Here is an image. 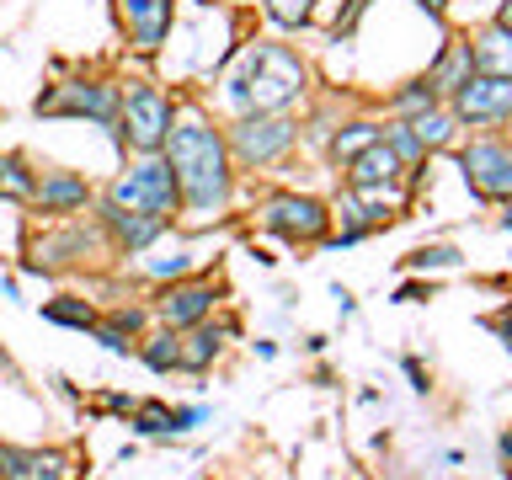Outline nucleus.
I'll use <instances>...</instances> for the list:
<instances>
[{"mask_svg": "<svg viewBox=\"0 0 512 480\" xmlns=\"http://www.w3.org/2000/svg\"><path fill=\"white\" fill-rule=\"evenodd\" d=\"M214 304H219V288L208 278H176V283L160 288L155 315H160V326H166V331H187V326H198V320H208Z\"/></svg>", "mask_w": 512, "mask_h": 480, "instance_id": "8", "label": "nucleus"}, {"mask_svg": "<svg viewBox=\"0 0 512 480\" xmlns=\"http://www.w3.org/2000/svg\"><path fill=\"white\" fill-rule=\"evenodd\" d=\"M395 176H400V155L384 139H374L368 150H358L347 160V182L358 192H384V187H395Z\"/></svg>", "mask_w": 512, "mask_h": 480, "instance_id": "13", "label": "nucleus"}, {"mask_svg": "<svg viewBox=\"0 0 512 480\" xmlns=\"http://www.w3.org/2000/svg\"><path fill=\"white\" fill-rule=\"evenodd\" d=\"M411 134L422 139V150H443V144L454 139V118L438 112V107H427L422 118H411Z\"/></svg>", "mask_w": 512, "mask_h": 480, "instance_id": "21", "label": "nucleus"}, {"mask_svg": "<svg viewBox=\"0 0 512 480\" xmlns=\"http://www.w3.org/2000/svg\"><path fill=\"white\" fill-rule=\"evenodd\" d=\"M502 454H507V459H512V438H502Z\"/></svg>", "mask_w": 512, "mask_h": 480, "instance_id": "33", "label": "nucleus"}, {"mask_svg": "<svg viewBox=\"0 0 512 480\" xmlns=\"http://www.w3.org/2000/svg\"><path fill=\"white\" fill-rule=\"evenodd\" d=\"M267 16L278 27H304L315 16V0H267Z\"/></svg>", "mask_w": 512, "mask_h": 480, "instance_id": "24", "label": "nucleus"}, {"mask_svg": "<svg viewBox=\"0 0 512 480\" xmlns=\"http://www.w3.org/2000/svg\"><path fill=\"white\" fill-rule=\"evenodd\" d=\"M374 139H379V128H374V123H352L347 134H336V144H331V150H336V160H352L358 150H368Z\"/></svg>", "mask_w": 512, "mask_h": 480, "instance_id": "25", "label": "nucleus"}, {"mask_svg": "<svg viewBox=\"0 0 512 480\" xmlns=\"http://www.w3.org/2000/svg\"><path fill=\"white\" fill-rule=\"evenodd\" d=\"M288 144H294V123H288L283 112H251V118H240L230 128V150L246 160V166H267V160H278Z\"/></svg>", "mask_w": 512, "mask_h": 480, "instance_id": "6", "label": "nucleus"}, {"mask_svg": "<svg viewBox=\"0 0 512 480\" xmlns=\"http://www.w3.org/2000/svg\"><path fill=\"white\" fill-rule=\"evenodd\" d=\"M171 16H176V0H118V22L139 54H155L171 38Z\"/></svg>", "mask_w": 512, "mask_h": 480, "instance_id": "10", "label": "nucleus"}, {"mask_svg": "<svg viewBox=\"0 0 512 480\" xmlns=\"http://www.w3.org/2000/svg\"><path fill=\"white\" fill-rule=\"evenodd\" d=\"M411 262H416V267H454V262H459V256L438 246V251H416V256H411Z\"/></svg>", "mask_w": 512, "mask_h": 480, "instance_id": "30", "label": "nucleus"}, {"mask_svg": "<svg viewBox=\"0 0 512 480\" xmlns=\"http://www.w3.org/2000/svg\"><path fill=\"white\" fill-rule=\"evenodd\" d=\"M219 347H224V331L208 326V320H198V326H187V336L176 331V368H192V374H203V368L219 358Z\"/></svg>", "mask_w": 512, "mask_h": 480, "instance_id": "16", "label": "nucleus"}, {"mask_svg": "<svg viewBox=\"0 0 512 480\" xmlns=\"http://www.w3.org/2000/svg\"><path fill=\"white\" fill-rule=\"evenodd\" d=\"M160 155L171 160L176 192H182L187 214L214 219L219 208L230 203V139H224L219 128H208L198 112H187V118L171 123Z\"/></svg>", "mask_w": 512, "mask_h": 480, "instance_id": "1", "label": "nucleus"}, {"mask_svg": "<svg viewBox=\"0 0 512 480\" xmlns=\"http://www.w3.org/2000/svg\"><path fill=\"white\" fill-rule=\"evenodd\" d=\"M464 176L480 198H512V144L480 139L464 150Z\"/></svg>", "mask_w": 512, "mask_h": 480, "instance_id": "9", "label": "nucleus"}, {"mask_svg": "<svg viewBox=\"0 0 512 480\" xmlns=\"http://www.w3.org/2000/svg\"><path fill=\"white\" fill-rule=\"evenodd\" d=\"M107 326H118L123 336H134V342H139V331H144V310H112V315H107Z\"/></svg>", "mask_w": 512, "mask_h": 480, "instance_id": "29", "label": "nucleus"}, {"mask_svg": "<svg viewBox=\"0 0 512 480\" xmlns=\"http://www.w3.org/2000/svg\"><path fill=\"white\" fill-rule=\"evenodd\" d=\"M470 59H475L480 75L512 80V32H507V27H486V32L470 43Z\"/></svg>", "mask_w": 512, "mask_h": 480, "instance_id": "17", "label": "nucleus"}, {"mask_svg": "<svg viewBox=\"0 0 512 480\" xmlns=\"http://www.w3.org/2000/svg\"><path fill=\"white\" fill-rule=\"evenodd\" d=\"M262 224H267L272 235H283V240H326L331 214H326V203H315V198L278 192V198L262 203Z\"/></svg>", "mask_w": 512, "mask_h": 480, "instance_id": "7", "label": "nucleus"}, {"mask_svg": "<svg viewBox=\"0 0 512 480\" xmlns=\"http://www.w3.org/2000/svg\"><path fill=\"white\" fill-rule=\"evenodd\" d=\"M139 358H144V368H155V374H166V368H176V331H160V336H150V342L139 347Z\"/></svg>", "mask_w": 512, "mask_h": 480, "instance_id": "23", "label": "nucleus"}, {"mask_svg": "<svg viewBox=\"0 0 512 480\" xmlns=\"http://www.w3.org/2000/svg\"><path fill=\"white\" fill-rule=\"evenodd\" d=\"M43 320H54V326H70V331H96V310L86 299L64 294V299H48L43 304Z\"/></svg>", "mask_w": 512, "mask_h": 480, "instance_id": "20", "label": "nucleus"}, {"mask_svg": "<svg viewBox=\"0 0 512 480\" xmlns=\"http://www.w3.org/2000/svg\"><path fill=\"white\" fill-rule=\"evenodd\" d=\"M507 347H512V331H507Z\"/></svg>", "mask_w": 512, "mask_h": 480, "instance_id": "34", "label": "nucleus"}, {"mask_svg": "<svg viewBox=\"0 0 512 480\" xmlns=\"http://www.w3.org/2000/svg\"><path fill=\"white\" fill-rule=\"evenodd\" d=\"M0 480H75V459L54 448H0Z\"/></svg>", "mask_w": 512, "mask_h": 480, "instance_id": "12", "label": "nucleus"}, {"mask_svg": "<svg viewBox=\"0 0 512 480\" xmlns=\"http://www.w3.org/2000/svg\"><path fill=\"white\" fill-rule=\"evenodd\" d=\"M224 96L240 107V118H251V112H288L304 96V70L288 48H272V43L251 48L240 59V70L230 75V91Z\"/></svg>", "mask_w": 512, "mask_h": 480, "instance_id": "2", "label": "nucleus"}, {"mask_svg": "<svg viewBox=\"0 0 512 480\" xmlns=\"http://www.w3.org/2000/svg\"><path fill=\"white\" fill-rule=\"evenodd\" d=\"M422 6H427V11H443V0H422Z\"/></svg>", "mask_w": 512, "mask_h": 480, "instance_id": "32", "label": "nucleus"}, {"mask_svg": "<svg viewBox=\"0 0 512 480\" xmlns=\"http://www.w3.org/2000/svg\"><path fill=\"white\" fill-rule=\"evenodd\" d=\"M454 112H459V118H470V123H502V118H512V80L470 75L454 91Z\"/></svg>", "mask_w": 512, "mask_h": 480, "instance_id": "11", "label": "nucleus"}, {"mask_svg": "<svg viewBox=\"0 0 512 480\" xmlns=\"http://www.w3.org/2000/svg\"><path fill=\"white\" fill-rule=\"evenodd\" d=\"M118 118H123L118 139H128L139 155H160V150H166L171 123H176V107H171V96L160 91V86H144V80H134V86L123 91Z\"/></svg>", "mask_w": 512, "mask_h": 480, "instance_id": "4", "label": "nucleus"}, {"mask_svg": "<svg viewBox=\"0 0 512 480\" xmlns=\"http://www.w3.org/2000/svg\"><path fill=\"white\" fill-rule=\"evenodd\" d=\"M86 198L91 187L75 171H43L38 192H32V203H43V214H70V208H86Z\"/></svg>", "mask_w": 512, "mask_h": 480, "instance_id": "14", "label": "nucleus"}, {"mask_svg": "<svg viewBox=\"0 0 512 480\" xmlns=\"http://www.w3.org/2000/svg\"><path fill=\"white\" fill-rule=\"evenodd\" d=\"M384 144H390V150H395L400 160H416V155H422V139L411 134V123H400V128H390V139H384Z\"/></svg>", "mask_w": 512, "mask_h": 480, "instance_id": "27", "label": "nucleus"}, {"mask_svg": "<svg viewBox=\"0 0 512 480\" xmlns=\"http://www.w3.org/2000/svg\"><path fill=\"white\" fill-rule=\"evenodd\" d=\"M96 342H102L107 352H118V358H128V352H134L139 342H134V336H123L118 326H107V320H96Z\"/></svg>", "mask_w": 512, "mask_h": 480, "instance_id": "26", "label": "nucleus"}, {"mask_svg": "<svg viewBox=\"0 0 512 480\" xmlns=\"http://www.w3.org/2000/svg\"><path fill=\"white\" fill-rule=\"evenodd\" d=\"M32 192H38V171H27L22 155H0V198L32 203Z\"/></svg>", "mask_w": 512, "mask_h": 480, "instance_id": "19", "label": "nucleus"}, {"mask_svg": "<svg viewBox=\"0 0 512 480\" xmlns=\"http://www.w3.org/2000/svg\"><path fill=\"white\" fill-rule=\"evenodd\" d=\"M470 70H475V59H470V43H454V48L443 54V64H438V70L427 75V86H432V91H459L464 80H470Z\"/></svg>", "mask_w": 512, "mask_h": 480, "instance_id": "18", "label": "nucleus"}, {"mask_svg": "<svg viewBox=\"0 0 512 480\" xmlns=\"http://www.w3.org/2000/svg\"><path fill=\"white\" fill-rule=\"evenodd\" d=\"M123 107V91L118 86H102V80H75V86H59L38 96V112L48 118H91V123H112Z\"/></svg>", "mask_w": 512, "mask_h": 480, "instance_id": "5", "label": "nucleus"}, {"mask_svg": "<svg viewBox=\"0 0 512 480\" xmlns=\"http://www.w3.org/2000/svg\"><path fill=\"white\" fill-rule=\"evenodd\" d=\"M432 102H438V91H432L427 80H416V86H411L406 96H400V107H406V112H427Z\"/></svg>", "mask_w": 512, "mask_h": 480, "instance_id": "28", "label": "nucleus"}, {"mask_svg": "<svg viewBox=\"0 0 512 480\" xmlns=\"http://www.w3.org/2000/svg\"><path fill=\"white\" fill-rule=\"evenodd\" d=\"M102 224L112 230V240H118V246H123L128 256L144 251L160 230H166L160 219H150V214H128V208H118V203H107V208H102Z\"/></svg>", "mask_w": 512, "mask_h": 480, "instance_id": "15", "label": "nucleus"}, {"mask_svg": "<svg viewBox=\"0 0 512 480\" xmlns=\"http://www.w3.org/2000/svg\"><path fill=\"white\" fill-rule=\"evenodd\" d=\"M134 432L139 438H171L176 432V422H171V406H134Z\"/></svg>", "mask_w": 512, "mask_h": 480, "instance_id": "22", "label": "nucleus"}, {"mask_svg": "<svg viewBox=\"0 0 512 480\" xmlns=\"http://www.w3.org/2000/svg\"><path fill=\"white\" fill-rule=\"evenodd\" d=\"M107 203L128 208V214H150V219L166 224L176 208H182V192H176L171 160H166V155H144L139 166H128L118 182H112V198H107Z\"/></svg>", "mask_w": 512, "mask_h": 480, "instance_id": "3", "label": "nucleus"}, {"mask_svg": "<svg viewBox=\"0 0 512 480\" xmlns=\"http://www.w3.org/2000/svg\"><path fill=\"white\" fill-rule=\"evenodd\" d=\"M496 27H507V32H512V0H507L502 11H496Z\"/></svg>", "mask_w": 512, "mask_h": 480, "instance_id": "31", "label": "nucleus"}]
</instances>
